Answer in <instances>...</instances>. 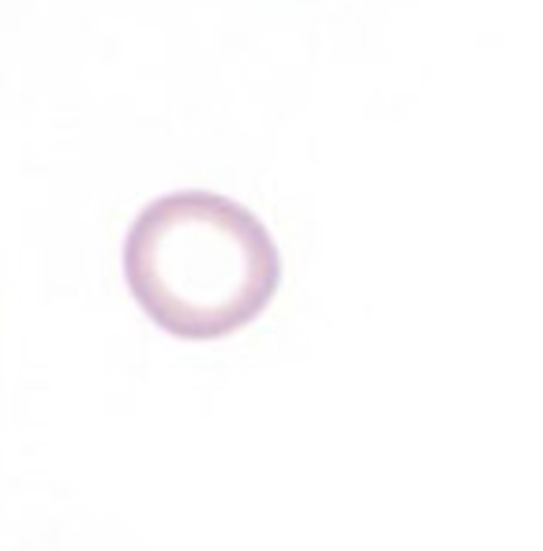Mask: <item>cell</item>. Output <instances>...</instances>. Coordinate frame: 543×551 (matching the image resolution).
Listing matches in <instances>:
<instances>
[{
  "mask_svg": "<svg viewBox=\"0 0 543 551\" xmlns=\"http://www.w3.org/2000/svg\"><path fill=\"white\" fill-rule=\"evenodd\" d=\"M124 282L165 334L214 342L266 312L281 255L247 206L217 192H173L146 203L128 229Z\"/></svg>",
  "mask_w": 543,
  "mask_h": 551,
  "instance_id": "1",
  "label": "cell"
}]
</instances>
